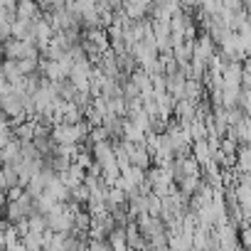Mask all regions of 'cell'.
Instances as JSON below:
<instances>
[{"mask_svg":"<svg viewBox=\"0 0 251 251\" xmlns=\"http://www.w3.org/2000/svg\"><path fill=\"white\" fill-rule=\"evenodd\" d=\"M136 226H138V231L143 234V239H151V236L165 231V229H163V219H160V217H151V214L136 217Z\"/></svg>","mask_w":251,"mask_h":251,"instance_id":"1","label":"cell"},{"mask_svg":"<svg viewBox=\"0 0 251 251\" xmlns=\"http://www.w3.org/2000/svg\"><path fill=\"white\" fill-rule=\"evenodd\" d=\"M20 143L23 141H18L15 136L0 148V165H10V163H18L20 160Z\"/></svg>","mask_w":251,"mask_h":251,"instance_id":"2","label":"cell"},{"mask_svg":"<svg viewBox=\"0 0 251 251\" xmlns=\"http://www.w3.org/2000/svg\"><path fill=\"white\" fill-rule=\"evenodd\" d=\"M128 165H136V168H141V170H151V165H153V160H151V155L146 153V148H143V143H136V148L128 153Z\"/></svg>","mask_w":251,"mask_h":251,"instance_id":"3","label":"cell"},{"mask_svg":"<svg viewBox=\"0 0 251 251\" xmlns=\"http://www.w3.org/2000/svg\"><path fill=\"white\" fill-rule=\"evenodd\" d=\"M40 5H37V0H18L15 3V15H18V20H35V18H40L37 10Z\"/></svg>","mask_w":251,"mask_h":251,"instance_id":"4","label":"cell"},{"mask_svg":"<svg viewBox=\"0 0 251 251\" xmlns=\"http://www.w3.org/2000/svg\"><path fill=\"white\" fill-rule=\"evenodd\" d=\"M177 185H180V187H177L180 195L192 197V195H197V190L202 187V177H197V175H187V177H182Z\"/></svg>","mask_w":251,"mask_h":251,"instance_id":"5","label":"cell"},{"mask_svg":"<svg viewBox=\"0 0 251 251\" xmlns=\"http://www.w3.org/2000/svg\"><path fill=\"white\" fill-rule=\"evenodd\" d=\"M23 246L25 251H42V234H35V231H27L23 239Z\"/></svg>","mask_w":251,"mask_h":251,"instance_id":"6","label":"cell"},{"mask_svg":"<svg viewBox=\"0 0 251 251\" xmlns=\"http://www.w3.org/2000/svg\"><path fill=\"white\" fill-rule=\"evenodd\" d=\"M180 168H182V175H185V177H187V175H197V177H200V163H197L192 155L180 158Z\"/></svg>","mask_w":251,"mask_h":251,"instance_id":"7","label":"cell"},{"mask_svg":"<svg viewBox=\"0 0 251 251\" xmlns=\"http://www.w3.org/2000/svg\"><path fill=\"white\" fill-rule=\"evenodd\" d=\"M0 170H3L5 190H8V187H13V185H18V173H15V168H13V165H0Z\"/></svg>","mask_w":251,"mask_h":251,"instance_id":"8","label":"cell"},{"mask_svg":"<svg viewBox=\"0 0 251 251\" xmlns=\"http://www.w3.org/2000/svg\"><path fill=\"white\" fill-rule=\"evenodd\" d=\"M18 72H20L23 76L35 74V72H37V59H18Z\"/></svg>","mask_w":251,"mask_h":251,"instance_id":"9","label":"cell"},{"mask_svg":"<svg viewBox=\"0 0 251 251\" xmlns=\"http://www.w3.org/2000/svg\"><path fill=\"white\" fill-rule=\"evenodd\" d=\"M86 249L89 251H111V246H108L106 239H89L86 241Z\"/></svg>","mask_w":251,"mask_h":251,"instance_id":"10","label":"cell"},{"mask_svg":"<svg viewBox=\"0 0 251 251\" xmlns=\"http://www.w3.org/2000/svg\"><path fill=\"white\" fill-rule=\"evenodd\" d=\"M8 251H25V246H23V241H18L13 249H8Z\"/></svg>","mask_w":251,"mask_h":251,"instance_id":"11","label":"cell"},{"mask_svg":"<svg viewBox=\"0 0 251 251\" xmlns=\"http://www.w3.org/2000/svg\"><path fill=\"white\" fill-rule=\"evenodd\" d=\"M0 190H5V180H3V170H0Z\"/></svg>","mask_w":251,"mask_h":251,"instance_id":"12","label":"cell"},{"mask_svg":"<svg viewBox=\"0 0 251 251\" xmlns=\"http://www.w3.org/2000/svg\"><path fill=\"white\" fill-rule=\"evenodd\" d=\"M138 251H151V249H148V246H143V249H138Z\"/></svg>","mask_w":251,"mask_h":251,"instance_id":"13","label":"cell"},{"mask_svg":"<svg viewBox=\"0 0 251 251\" xmlns=\"http://www.w3.org/2000/svg\"><path fill=\"white\" fill-rule=\"evenodd\" d=\"M0 251H5V249H0Z\"/></svg>","mask_w":251,"mask_h":251,"instance_id":"14","label":"cell"}]
</instances>
